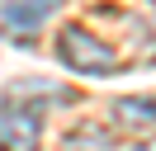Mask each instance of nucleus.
Segmentation results:
<instances>
[{"label": "nucleus", "mask_w": 156, "mask_h": 151, "mask_svg": "<svg viewBox=\"0 0 156 151\" xmlns=\"http://www.w3.org/2000/svg\"><path fill=\"white\" fill-rule=\"evenodd\" d=\"M57 57L76 76H118V52L104 38H95L90 28H80V24H71V28L57 33Z\"/></svg>", "instance_id": "obj_1"}, {"label": "nucleus", "mask_w": 156, "mask_h": 151, "mask_svg": "<svg viewBox=\"0 0 156 151\" xmlns=\"http://www.w3.org/2000/svg\"><path fill=\"white\" fill-rule=\"evenodd\" d=\"M38 109H19V104H5L0 109V151H38Z\"/></svg>", "instance_id": "obj_2"}, {"label": "nucleus", "mask_w": 156, "mask_h": 151, "mask_svg": "<svg viewBox=\"0 0 156 151\" xmlns=\"http://www.w3.org/2000/svg\"><path fill=\"white\" fill-rule=\"evenodd\" d=\"M57 5H62V0H10L5 14H0V24H5L10 38H29V33L43 28V19H48Z\"/></svg>", "instance_id": "obj_3"}, {"label": "nucleus", "mask_w": 156, "mask_h": 151, "mask_svg": "<svg viewBox=\"0 0 156 151\" xmlns=\"http://www.w3.org/2000/svg\"><path fill=\"white\" fill-rule=\"evenodd\" d=\"M114 123L128 132H147L156 128V94H137V99H118L114 104Z\"/></svg>", "instance_id": "obj_4"}, {"label": "nucleus", "mask_w": 156, "mask_h": 151, "mask_svg": "<svg viewBox=\"0 0 156 151\" xmlns=\"http://www.w3.org/2000/svg\"><path fill=\"white\" fill-rule=\"evenodd\" d=\"M128 151H156V142H137V146H128Z\"/></svg>", "instance_id": "obj_5"}]
</instances>
